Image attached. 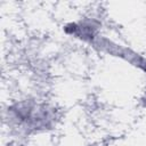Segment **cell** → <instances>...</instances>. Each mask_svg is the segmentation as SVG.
Wrapping results in <instances>:
<instances>
[{"label": "cell", "mask_w": 146, "mask_h": 146, "mask_svg": "<svg viewBox=\"0 0 146 146\" xmlns=\"http://www.w3.org/2000/svg\"><path fill=\"white\" fill-rule=\"evenodd\" d=\"M144 102H145V104H146V96H145V98H144Z\"/></svg>", "instance_id": "cell-1"}]
</instances>
